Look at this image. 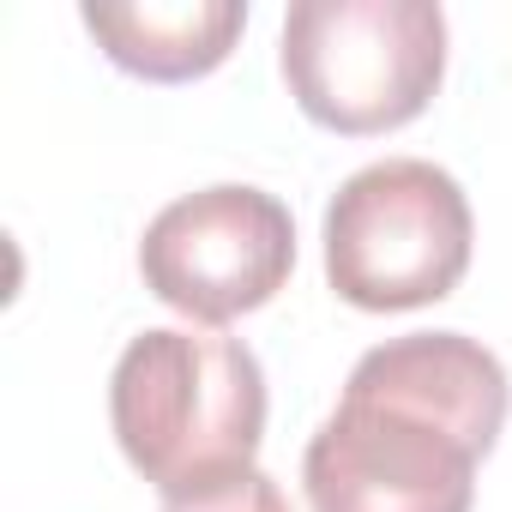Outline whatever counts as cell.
Wrapping results in <instances>:
<instances>
[{"mask_svg": "<svg viewBox=\"0 0 512 512\" xmlns=\"http://www.w3.org/2000/svg\"><path fill=\"white\" fill-rule=\"evenodd\" d=\"M109 422L127 464L163 494H211L260 470L266 368L229 332L157 326L139 332L109 380Z\"/></svg>", "mask_w": 512, "mask_h": 512, "instance_id": "6da1fadb", "label": "cell"}, {"mask_svg": "<svg viewBox=\"0 0 512 512\" xmlns=\"http://www.w3.org/2000/svg\"><path fill=\"white\" fill-rule=\"evenodd\" d=\"M79 19L121 73L181 85L229 61L247 7L241 0H133V7H97L91 0Z\"/></svg>", "mask_w": 512, "mask_h": 512, "instance_id": "52a82bcc", "label": "cell"}, {"mask_svg": "<svg viewBox=\"0 0 512 512\" xmlns=\"http://www.w3.org/2000/svg\"><path fill=\"white\" fill-rule=\"evenodd\" d=\"M296 272V217L278 193L217 181L169 199L139 241L145 290L205 326L266 308Z\"/></svg>", "mask_w": 512, "mask_h": 512, "instance_id": "277c9868", "label": "cell"}, {"mask_svg": "<svg viewBox=\"0 0 512 512\" xmlns=\"http://www.w3.org/2000/svg\"><path fill=\"white\" fill-rule=\"evenodd\" d=\"M163 512H290L284 488L266 470H247L211 494H187V500H163Z\"/></svg>", "mask_w": 512, "mask_h": 512, "instance_id": "ba28073f", "label": "cell"}, {"mask_svg": "<svg viewBox=\"0 0 512 512\" xmlns=\"http://www.w3.org/2000/svg\"><path fill=\"white\" fill-rule=\"evenodd\" d=\"M476 464L464 440L422 416L338 398L308 440L302 482L314 512H470Z\"/></svg>", "mask_w": 512, "mask_h": 512, "instance_id": "5b68a950", "label": "cell"}, {"mask_svg": "<svg viewBox=\"0 0 512 512\" xmlns=\"http://www.w3.org/2000/svg\"><path fill=\"white\" fill-rule=\"evenodd\" d=\"M284 79L308 121L350 139L392 133L446 79V13L434 0H296L284 13Z\"/></svg>", "mask_w": 512, "mask_h": 512, "instance_id": "7a4b0ae2", "label": "cell"}, {"mask_svg": "<svg viewBox=\"0 0 512 512\" xmlns=\"http://www.w3.org/2000/svg\"><path fill=\"white\" fill-rule=\"evenodd\" d=\"M476 217L464 187L428 157L356 169L326 205V278L362 314L446 302L470 272Z\"/></svg>", "mask_w": 512, "mask_h": 512, "instance_id": "3957f363", "label": "cell"}, {"mask_svg": "<svg viewBox=\"0 0 512 512\" xmlns=\"http://www.w3.org/2000/svg\"><path fill=\"white\" fill-rule=\"evenodd\" d=\"M344 398L422 416L452 440H464L476 458H488L512 410V380L500 356L464 332H410V338L374 344L350 368Z\"/></svg>", "mask_w": 512, "mask_h": 512, "instance_id": "8992f818", "label": "cell"}]
</instances>
